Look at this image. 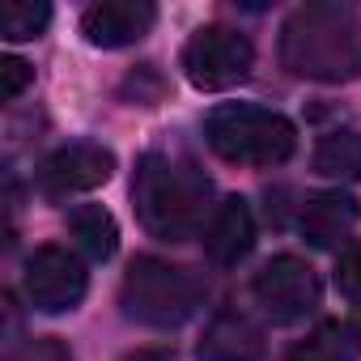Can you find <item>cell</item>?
Segmentation results:
<instances>
[{
  "label": "cell",
  "mask_w": 361,
  "mask_h": 361,
  "mask_svg": "<svg viewBox=\"0 0 361 361\" xmlns=\"http://www.w3.org/2000/svg\"><path fill=\"white\" fill-rule=\"evenodd\" d=\"M5 361H73V353L56 336H39V340H26V344L9 348Z\"/></svg>",
  "instance_id": "17"
},
{
  "label": "cell",
  "mask_w": 361,
  "mask_h": 361,
  "mask_svg": "<svg viewBox=\"0 0 361 361\" xmlns=\"http://www.w3.org/2000/svg\"><path fill=\"white\" fill-rule=\"evenodd\" d=\"M209 200H213V183L196 161L174 153H145L136 161L132 204L140 226L153 238H166V243L196 238L204 230Z\"/></svg>",
  "instance_id": "2"
},
{
  "label": "cell",
  "mask_w": 361,
  "mask_h": 361,
  "mask_svg": "<svg viewBox=\"0 0 361 361\" xmlns=\"http://www.w3.org/2000/svg\"><path fill=\"white\" fill-rule=\"evenodd\" d=\"M285 361H353V348H348V340L336 323H319L306 340H298L289 348Z\"/></svg>",
  "instance_id": "16"
},
{
  "label": "cell",
  "mask_w": 361,
  "mask_h": 361,
  "mask_svg": "<svg viewBox=\"0 0 361 361\" xmlns=\"http://www.w3.org/2000/svg\"><path fill=\"white\" fill-rule=\"evenodd\" d=\"M281 64L293 77L344 85L361 77V13L340 0H314L285 18Z\"/></svg>",
  "instance_id": "1"
},
{
  "label": "cell",
  "mask_w": 361,
  "mask_h": 361,
  "mask_svg": "<svg viewBox=\"0 0 361 361\" xmlns=\"http://www.w3.org/2000/svg\"><path fill=\"white\" fill-rule=\"evenodd\" d=\"M357 217H361V204L348 192H340V188L314 192L306 200V209H302V238L310 247H319V251H331L336 243H344L353 234Z\"/></svg>",
  "instance_id": "11"
},
{
  "label": "cell",
  "mask_w": 361,
  "mask_h": 361,
  "mask_svg": "<svg viewBox=\"0 0 361 361\" xmlns=\"http://www.w3.org/2000/svg\"><path fill=\"white\" fill-rule=\"evenodd\" d=\"M314 170L323 178L357 183V178H361V132L336 128V132L319 136V145H314Z\"/></svg>",
  "instance_id": "14"
},
{
  "label": "cell",
  "mask_w": 361,
  "mask_h": 361,
  "mask_svg": "<svg viewBox=\"0 0 361 361\" xmlns=\"http://www.w3.org/2000/svg\"><path fill=\"white\" fill-rule=\"evenodd\" d=\"M119 302H123V314L132 323L174 331L204 306V281L183 264H166L157 255H140V259H132V268L123 276Z\"/></svg>",
  "instance_id": "3"
},
{
  "label": "cell",
  "mask_w": 361,
  "mask_h": 361,
  "mask_svg": "<svg viewBox=\"0 0 361 361\" xmlns=\"http://www.w3.org/2000/svg\"><path fill=\"white\" fill-rule=\"evenodd\" d=\"M353 331H357V344H361V306H357V314H353Z\"/></svg>",
  "instance_id": "20"
},
{
  "label": "cell",
  "mask_w": 361,
  "mask_h": 361,
  "mask_svg": "<svg viewBox=\"0 0 361 361\" xmlns=\"http://www.w3.org/2000/svg\"><path fill=\"white\" fill-rule=\"evenodd\" d=\"M157 22V9L149 0H98L81 18V35L90 47H132L140 43Z\"/></svg>",
  "instance_id": "9"
},
{
  "label": "cell",
  "mask_w": 361,
  "mask_h": 361,
  "mask_svg": "<svg viewBox=\"0 0 361 361\" xmlns=\"http://www.w3.org/2000/svg\"><path fill=\"white\" fill-rule=\"evenodd\" d=\"M255 302L264 306V314L281 327L302 323L306 314L319 310L323 302V285L319 272L302 259V255H272L259 272H255Z\"/></svg>",
  "instance_id": "6"
},
{
  "label": "cell",
  "mask_w": 361,
  "mask_h": 361,
  "mask_svg": "<svg viewBox=\"0 0 361 361\" xmlns=\"http://www.w3.org/2000/svg\"><path fill=\"white\" fill-rule=\"evenodd\" d=\"M90 289V272L81 264L77 251L68 247H39L30 259H26V272H22V293L35 310L43 314H64V310H77L81 298Z\"/></svg>",
  "instance_id": "7"
},
{
  "label": "cell",
  "mask_w": 361,
  "mask_h": 361,
  "mask_svg": "<svg viewBox=\"0 0 361 361\" xmlns=\"http://www.w3.org/2000/svg\"><path fill=\"white\" fill-rule=\"evenodd\" d=\"M251 68H255V47L247 35H238L230 26H200L183 47V73L204 94L247 81Z\"/></svg>",
  "instance_id": "5"
},
{
  "label": "cell",
  "mask_w": 361,
  "mask_h": 361,
  "mask_svg": "<svg viewBox=\"0 0 361 361\" xmlns=\"http://www.w3.org/2000/svg\"><path fill=\"white\" fill-rule=\"evenodd\" d=\"M68 230H73L77 247L90 259H98V264H106L119 251V226H115V217L102 204H77L68 213Z\"/></svg>",
  "instance_id": "13"
},
{
  "label": "cell",
  "mask_w": 361,
  "mask_h": 361,
  "mask_svg": "<svg viewBox=\"0 0 361 361\" xmlns=\"http://www.w3.org/2000/svg\"><path fill=\"white\" fill-rule=\"evenodd\" d=\"M209 149L230 166H281L289 161L298 132L281 111L255 102H226L204 119Z\"/></svg>",
  "instance_id": "4"
},
{
  "label": "cell",
  "mask_w": 361,
  "mask_h": 361,
  "mask_svg": "<svg viewBox=\"0 0 361 361\" xmlns=\"http://www.w3.org/2000/svg\"><path fill=\"white\" fill-rule=\"evenodd\" d=\"M115 174V153L98 140H73L60 145L43 166H39V188L56 200L77 196V192H94Z\"/></svg>",
  "instance_id": "8"
},
{
  "label": "cell",
  "mask_w": 361,
  "mask_h": 361,
  "mask_svg": "<svg viewBox=\"0 0 361 361\" xmlns=\"http://www.w3.org/2000/svg\"><path fill=\"white\" fill-rule=\"evenodd\" d=\"M51 22V5L47 0H5L0 5V35L9 43H26L39 39Z\"/></svg>",
  "instance_id": "15"
},
{
  "label": "cell",
  "mask_w": 361,
  "mask_h": 361,
  "mask_svg": "<svg viewBox=\"0 0 361 361\" xmlns=\"http://www.w3.org/2000/svg\"><path fill=\"white\" fill-rule=\"evenodd\" d=\"M336 289L344 298H357L361 302V243H353L340 255V264H336Z\"/></svg>",
  "instance_id": "18"
},
{
  "label": "cell",
  "mask_w": 361,
  "mask_h": 361,
  "mask_svg": "<svg viewBox=\"0 0 361 361\" xmlns=\"http://www.w3.org/2000/svg\"><path fill=\"white\" fill-rule=\"evenodd\" d=\"M255 247V217L243 196H230L217 204L209 230H204V251L217 268H238Z\"/></svg>",
  "instance_id": "10"
},
{
  "label": "cell",
  "mask_w": 361,
  "mask_h": 361,
  "mask_svg": "<svg viewBox=\"0 0 361 361\" xmlns=\"http://www.w3.org/2000/svg\"><path fill=\"white\" fill-rule=\"evenodd\" d=\"M196 357L200 361H259L264 357V331L243 310H221L204 327Z\"/></svg>",
  "instance_id": "12"
},
{
  "label": "cell",
  "mask_w": 361,
  "mask_h": 361,
  "mask_svg": "<svg viewBox=\"0 0 361 361\" xmlns=\"http://www.w3.org/2000/svg\"><path fill=\"white\" fill-rule=\"evenodd\" d=\"M30 81H35V68L26 60H18V56L0 60V94H5V98H18Z\"/></svg>",
  "instance_id": "19"
}]
</instances>
